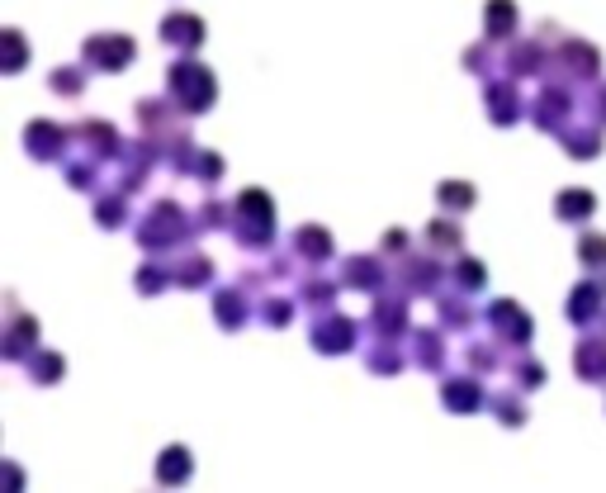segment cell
<instances>
[{"label":"cell","mask_w":606,"mask_h":493,"mask_svg":"<svg viewBox=\"0 0 606 493\" xmlns=\"http://www.w3.org/2000/svg\"><path fill=\"white\" fill-rule=\"evenodd\" d=\"M488 408H493V418L507 422V427H526V399H521V384L517 389H502V394H488Z\"/></svg>","instance_id":"836d02e7"},{"label":"cell","mask_w":606,"mask_h":493,"mask_svg":"<svg viewBox=\"0 0 606 493\" xmlns=\"http://www.w3.org/2000/svg\"><path fill=\"white\" fill-rule=\"evenodd\" d=\"M370 332H375V337H384V342L408 337V299H403V294L379 290L375 309H370Z\"/></svg>","instance_id":"9c48e42d"},{"label":"cell","mask_w":606,"mask_h":493,"mask_svg":"<svg viewBox=\"0 0 606 493\" xmlns=\"http://www.w3.org/2000/svg\"><path fill=\"white\" fill-rule=\"evenodd\" d=\"M592 119H597V124H606V86H597V91H592Z\"/></svg>","instance_id":"816d5d0a"},{"label":"cell","mask_w":606,"mask_h":493,"mask_svg":"<svg viewBox=\"0 0 606 493\" xmlns=\"http://www.w3.org/2000/svg\"><path fill=\"white\" fill-rule=\"evenodd\" d=\"M464 361H469L474 375H488V370L502 366V342L498 337H493V342H469V347H464Z\"/></svg>","instance_id":"ab89813d"},{"label":"cell","mask_w":606,"mask_h":493,"mask_svg":"<svg viewBox=\"0 0 606 493\" xmlns=\"http://www.w3.org/2000/svg\"><path fill=\"white\" fill-rule=\"evenodd\" d=\"M166 95L180 105V114H204V110H214V100H218V76L195 53H185L166 72Z\"/></svg>","instance_id":"6da1fadb"},{"label":"cell","mask_w":606,"mask_h":493,"mask_svg":"<svg viewBox=\"0 0 606 493\" xmlns=\"http://www.w3.org/2000/svg\"><path fill=\"white\" fill-rule=\"evenodd\" d=\"M398 280L408 294H436V285L446 280V271L431 256H398Z\"/></svg>","instance_id":"ac0fdd59"},{"label":"cell","mask_w":606,"mask_h":493,"mask_svg":"<svg viewBox=\"0 0 606 493\" xmlns=\"http://www.w3.org/2000/svg\"><path fill=\"white\" fill-rule=\"evenodd\" d=\"M62 375H67V361H62L57 351H34V356H29V380L34 384H57Z\"/></svg>","instance_id":"60d3db41"},{"label":"cell","mask_w":606,"mask_h":493,"mask_svg":"<svg viewBox=\"0 0 606 493\" xmlns=\"http://www.w3.org/2000/svg\"><path fill=\"white\" fill-rule=\"evenodd\" d=\"M199 209H204V214L195 219V228H232V204H223V200H204Z\"/></svg>","instance_id":"bcb514c9"},{"label":"cell","mask_w":606,"mask_h":493,"mask_svg":"<svg viewBox=\"0 0 606 493\" xmlns=\"http://www.w3.org/2000/svg\"><path fill=\"white\" fill-rule=\"evenodd\" d=\"M483 105H488V119L498 128H512L531 114L526 95L517 91V81H488V86H483Z\"/></svg>","instance_id":"52a82bcc"},{"label":"cell","mask_w":606,"mask_h":493,"mask_svg":"<svg viewBox=\"0 0 606 493\" xmlns=\"http://www.w3.org/2000/svg\"><path fill=\"white\" fill-rule=\"evenodd\" d=\"M550 67V57H545V38H512L507 43V57H502V72L521 81V76H540Z\"/></svg>","instance_id":"4fadbf2b"},{"label":"cell","mask_w":606,"mask_h":493,"mask_svg":"<svg viewBox=\"0 0 606 493\" xmlns=\"http://www.w3.org/2000/svg\"><path fill=\"white\" fill-rule=\"evenodd\" d=\"M564 313H569V323H578V328L602 323V318H606V285H597V280H578V285L569 290Z\"/></svg>","instance_id":"8fae6325"},{"label":"cell","mask_w":606,"mask_h":493,"mask_svg":"<svg viewBox=\"0 0 606 493\" xmlns=\"http://www.w3.org/2000/svg\"><path fill=\"white\" fill-rule=\"evenodd\" d=\"M450 285H460L464 294H479L488 285V266L474 261V256H455V266H450Z\"/></svg>","instance_id":"d590c367"},{"label":"cell","mask_w":606,"mask_h":493,"mask_svg":"<svg viewBox=\"0 0 606 493\" xmlns=\"http://www.w3.org/2000/svg\"><path fill=\"white\" fill-rule=\"evenodd\" d=\"M133 114H138V124H143L147 138H157V143L166 138V133H176L180 128L176 124V114H180L176 100H138V110Z\"/></svg>","instance_id":"44dd1931"},{"label":"cell","mask_w":606,"mask_h":493,"mask_svg":"<svg viewBox=\"0 0 606 493\" xmlns=\"http://www.w3.org/2000/svg\"><path fill=\"white\" fill-rule=\"evenodd\" d=\"M214 318H218V328H247V318H251V290L247 285H228V290H218L214 294Z\"/></svg>","instance_id":"d6986e66"},{"label":"cell","mask_w":606,"mask_h":493,"mask_svg":"<svg viewBox=\"0 0 606 493\" xmlns=\"http://www.w3.org/2000/svg\"><path fill=\"white\" fill-rule=\"evenodd\" d=\"M592 214H597V195L588 185H569V190L554 195V219L559 223H588Z\"/></svg>","instance_id":"cb8c5ba5"},{"label":"cell","mask_w":606,"mask_h":493,"mask_svg":"<svg viewBox=\"0 0 606 493\" xmlns=\"http://www.w3.org/2000/svg\"><path fill=\"white\" fill-rule=\"evenodd\" d=\"M356 318H346V313H318L313 323H308V342H313V351H322V356H341V351L356 347Z\"/></svg>","instance_id":"5b68a950"},{"label":"cell","mask_w":606,"mask_h":493,"mask_svg":"<svg viewBox=\"0 0 606 493\" xmlns=\"http://www.w3.org/2000/svg\"><path fill=\"white\" fill-rule=\"evenodd\" d=\"M337 290H341V280H327V275H313L308 285H303L294 299H299L308 313H327L332 304H337Z\"/></svg>","instance_id":"d6a6232c"},{"label":"cell","mask_w":606,"mask_h":493,"mask_svg":"<svg viewBox=\"0 0 606 493\" xmlns=\"http://www.w3.org/2000/svg\"><path fill=\"white\" fill-rule=\"evenodd\" d=\"M171 271H176V285L180 290H204L209 280H214V261L204 252H185L171 261Z\"/></svg>","instance_id":"83f0119b"},{"label":"cell","mask_w":606,"mask_h":493,"mask_svg":"<svg viewBox=\"0 0 606 493\" xmlns=\"http://www.w3.org/2000/svg\"><path fill=\"white\" fill-rule=\"evenodd\" d=\"M559 147L569 152V157H578V162H592V157H602L606 147V133L597 124H583V128H564L559 133Z\"/></svg>","instance_id":"4316f807"},{"label":"cell","mask_w":606,"mask_h":493,"mask_svg":"<svg viewBox=\"0 0 606 493\" xmlns=\"http://www.w3.org/2000/svg\"><path fill=\"white\" fill-rule=\"evenodd\" d=\"M223 171H228V166H223V157H218V152H209V147H195V157H190V176H195V181L214 185Z\"/></svg>","instance_id":"ee69618b"},{"label":"cell","mask_w":606,"mask_h":493,"mask_svg":"<svg viewBox=\"0 0 606 493\" xmlns=\"http://www.w3.org/2000/svg\"><path fill=\"white\" fill-rule=\"evenodd\" d=\"M294 256H303V261H313V266H322V261H332V252H337V242H332V233L322 228V223H303V228H294Z\"/></svg>","instance_id":"7402d4cb"},{"label":"cell","mask_w":606,"mask_h":493,"mask_svg":"<svg viewBox=\"0 0 606 493\" xmlns=\"http://www.w3.org/2000/svg\"><path fill=\"white\" fill-rule=\"evenodd\" d=\"M195 475V456L185 451V446H166L157 456V479L166 484V489H176V484H185V479Z\"/></svg>","instance_id":"f546056e"},{"label":"cell","mask_w":606,"mask_h":493,"mask_svg":"<svg viewBox=\"0 0 606 493\" xmlns=\"http://www.w3.org/2000/svg\"><path fill=\"white\" fill-rule=\"evenodd\" d=\"M483 318H488V328H493V337H498L502 347H517L521 351L526 342H531V332H535L531 313L521 309L517 299H493Z\"/></svg>","instance_id":"277c9868"},{"label":"cell","mask_w":606,"mask_h":493,"mask_svg":"<svg viewBox=\"0 0 606 493\" xmlns=\"http://www.w3.org/2000/svg\"><path fill=\"white\" fill-rule=\"evenodd\" d=\"M232 238L251 247V252H266L275 242V200H270L261 185H247L237 200H232Z\"/></svg>","instance_id":"7a4b0ae2"},{"label":"cell","mask_w":606,"mask_h":493,"mask_svg":"<svg viewBox=\"0 0 606 493\" xmlns=\"http://www.w3.org/2000/svg\"><path fill=\"white\" fill-rule=\"evenodd\" d=\"M517 0H488L483 5V34L493 38V43H502V38L517 34Z\"/></svg>","instance_id":"f1b7e54d"},{"label":"cell","mask_w":606,"mask_h":493,"mask_svg":"<svg viewBox=\"0 0 606 493\" xmlns=\"http://www.w3.org/2000/svg\"><path fill=\"white\" fill-rule=\"evenodd\" d=\"M67 185H72V190H95V185H100L95 162H67Z\"/></svg>","instance_id":"c3c4849f"},{"label":"cell","mask_w":606,"mask_h":493,"mask_svg":"<svg viewBox=\"0 0 606 493\" xmlns=\"http://www.w3.org/2000/svg\"><path fill=\"white\" fill-rule=\"evenodd\" d=\"M408 356H412V361H417L422 370H446V361H450L446 337H441V332H431V328L408 332Z\"/></svg>","instance_id":"603a6c76"},{"label":"cell","mask_w":606,"mask_h":493,"mask_svg":"<svg viewBox=\"0 0 606 493\" xmlns=\"http://www.w3.org/2000/svg\"><path fill=\"white\" fill-rule=\"evenodd\" d=\"M441 403H446V413H479V408H488V394H483L479 375L469 370V375L441 384Z\"/></svg>","instance_id":"e0dca14e"},{"label":"cell","mask_w":606,"mask_h":493,"mask_svg":"<svg viewBox=\"0 0 606 493\" xmlns=\"http://www.w3.org/2000/svg\"><path fill=\"white\" fill-rule=\"evenodd\" d=\"M464 72L493 81V72H498V43H493V38H483V43H474V48H464Z\"/></svg>","instance_id":"74e56055"},{"label":"cell","mask_w":606,"mask_h":493,"mask_svg":"<svg viewBox=\"0 0 606 493\" xmlns=\"http://www.w3.org/2000/svg\"><path fill=\"white\" fill-rule=\"evenodd\" d=\"M365 366H370V375H398V370L408 366V361H403V351L393 347V342L375 337V347L365 351Z\"/></svg>","instance_id":"8d00e7d4"},{"label":"cell","mask_w":606,"mask_h":493,"mask_svg":"<svg viewBox=\"0 0 606 493\" xmlns=\"http://www.w3.org/2000/svg\"><path fill=\"white\" fill-rule=\"evenodd\" d=\"M436 318H441V328L446 332H469L474 328V304L464 299V290L460 294H441V299H436Z\"/></svg>","instance_id":"4dcf8cb0"},{"label":"cell","mask_w":606,"mask_h":493,"mask_svg":"<svg viewBox=\"0 0 606 493\" xmlns=\"http://www.w3.org/2000/svg\"><path fill=\"white\" fill-rule=\"evenodd\" d=\"M95 223L100 228H124L128 223V190H100L95 195Z\"/></svg>","instance_id":"1f68e13d"},{"label":"cell","mask_w":606,"mask_h":493,"mask_svg":"<svg viewBox=\"0 0 606 493\" xmlns=\"http://www.w3.org/2000/svg\"><path fill=\"white\" fill-rule=\"evenodd\" d=\"M474 200H479V190L469 181H441L436 185V204L446 209V214H464V209H474Z\"/></svg>","instance_id":"e575fe53"},{"label":"cell","mask_w":606,"mask_h":493,"mask_svg":"<svg viewBox=\"0 0 606 493\" xmlns=\"http://www.w3.org/2000/svg\"><path fill=\"white\" fill-rule=\"evenodd\" d=\"M379 252H384V256H408V233H403V228H389Z\"/></svg>","instance_id":"f907efd6"},{"label":"cell","mask_w":606,"mask_h":493,"mask_svg":"<svg viewBox=\"0 0 606 493\" xmlns=\"http://www.w3.org/2000/svg\"><path fill=\"white\" fill-rule=\"evenodd\" d=\"M72 143L81 147V152H90L95 162H109V157H119L124 152V143H119V128L105 124V119H86V124L72 128Z\"/></svg>","instance_id":"7c38bea8"},{"label":"cell","mask_w":606,"mask_h":493,"mask_svg":"<svg viewBox=\"0 0 606 493\" xmlns=\"http://www.w3.org/2000/svg\"><path fill=\"white\" fill-rule=\"evenodd\" d=\"M133 53H138V43L128 34H90L81 43V57L95 72H124L128 62H133Z\"/></svg>","instance_id":"8992f818"},{"label":"cell","mask_w":606,"mask_h":493,"mask_svg":"<svg viewBox=\"0 0 606 493\" xmlns=\"http://www.w3.org/2000/svg\"><path fill=\"white\" fill-rule=\"evenodd\" d=\"M512 375H517L521 389H540V384L550 380V375H545V366H540L535 356H517V366H512Z\"/></svg>","instance_id":"7dc6e473"},{"label":"cell","mask_w":606,"mask_h":493,"mask_svg":"<svg viewBox=\"0 0 606 493\" xmlns=\"http://www.w3.org/2000/svg\"><path fill=\"white\" fill-rule=\"evenodd\" d=\"M67 143H72V128L53 124V119H34V124L24 128V152L38 157V162H57Z\"/></svg>","instance_id":"5bb4252c"},{"label":"cell","mask_w":606,"mask_h":493,"mask_svg":"<svg viewBox=\"0 0 606 493\" xmlns=\"http://www.w3.org/2000/svg\"><path fill=\"white\" fill-rule=\"evenodd\" d=\"M559 72L573 81H597L602 72V53L592 48L588 38H559Z\"/></svg>","instance_id":"ba28073f"},{"label":"cell","mask_w":606,"mask_h":493,"mask_svg":"<svg viewBox=\"0 0 606 493\" xmlns=\"http://www.w3.org/2000/svg\"><path fill=\"white\" fill-rule=\"evenodd\" d=\"M19 67H24V34L5 29V72H19Z\"/></svg>","instance_id":"681fc988"},{"label":"cell","mask_w":606,"mask_h":493,"mask_svg":"<svg viewBox=\"0 0 606 493\" xmlns=\"http://www.w3.org/2000/svg\"><path fill=\"white\" fill-rule=\"evenodd\" d=\"M569 114H573V95L564 86H545L540 95H531V124L545 128V133H559L569 128Z\"/></svg>","instance_id":"30bf717a"},{"label":"cell","mask_w":606,"mask_h":493,"mask_svg":"<svg viewBox=\"0 0 606 493\" xmlns=\"http://www.w3.org/2000/svg\"><path fill=\"white\" fill-rule=\"evenodd\" d=\"M422 247H427L431 256H460L464 233H460V223H455V214H446V219H431L427 228H422Z\"/></svg>","instance_id":"484cf974"},{"label":"cell","mask_w":606,"mask_h":493,"mask_svg":"<svg viewBox=\"0 0 606 493\" xmlns=\"http://www.w3.org/2000/svg\"><path fill=\"white\" fill-rule=\"evenodd\" d=\"M161 43L180 48V53H199L204 48V19L190 15V10H171L161 19Z\"/></svg>","instance_id":"9a60e30c"},{"label":"cell","mask_w":606,"mask_h":493,"mask_svg":"<svg viewBox=\"0 0 606 493\" xmlns=\"http://www.w3.org/2000/svg\"><path fill=\"white\" fill-rule=\"evenodd\" d=\"M48 91L62 95V100H76V95L86 91V72H81V67H57V72L48 76Z\"/></svg>","instance_id":"b9f144b4"},{"label":"cell","mask_w":606,"mask_h":493,"mask_svg":"<svg viewBox=\"0 0 606 493\" xmlns=\"http://www.w3.org/2000/svg\"><path fill=\"white\" fill-rule=\"evenodd\" d=\"M294 304H299V299H285V294H261V299H256V313H261V318H266L270 328H289V323H294Z\"/></svg>","instance_id":"f35d334b"},{"label":"cell","mask_w":606,"mask_h":493,"mask_svg":"<svg viewBox=\"0 0 606 493\" xmlns=\"http://www.w3.org/2000/svg\"><path fill=\"white\" fill-rule=\"evenodd\" d=\"M166 285H176V271H171V266L152 261V266H143V271H138V294H161Z\"/></svg>","instance_id":"f6af8a7d"},{"label":"cell","mask_w":606,"mask_h":493,"mask_svg":"<svg viewBox=\"0 0 606 493\" xmlns=\"http://www.w3.org/2000/svg\"><path fill=\"white\" fill-rule=\"evenodd\" d=\"M337 280L346 285V290L375 294V290H384V285H389V271H384V261H379V256H346Z\"/></svg>","instance_id":"2e32d148"},{"label":"cell","mask_w":606,"mask_h":493,"mask_svg":"<svg viewBox=\"0 0 606 493\" xmlns=\"http://www.w3.org/2000/svg\"><path fill=\"white\" fill-rule=\"evenodd\" d=\"M190 233H199L195 223H190V214H185L176 200H157L147 209V219L138 223V247L161 256V252H171V247H180Z\"/></svg>","instance_id":"3957f363"},{"label":"cell","mask_w":606,"mask_h":493,"mask_svg":"<svg viewBox=\"0 0 606 493\" xmlns=\"http://www.w3.org/2000/svg\"><path fill=\"white\" fill-rule=\"evenodd\" d=\"M602 323H606V318H602Z\"/></svg>","instance_id":"db71d44e"},{"label":"cell","mask_w":606,"mask_h":493,"mask_svg":"<svg viewBox=\"0 0 606 493\" xmlns=\"http://www.w3.org/2000/svg\"><path fill=\"white\" fill-rule=\"evenodd\" d=\"M578 266L583 271H606V233H583V242H578Z\"/></svg>","instance_id":"7bdbcfd3"},{"label":"cell","mask_w":606,"mask_h":493,"mask_svg":"<svg viewBox=\"0 0 606 493\" xmlns=\"http://www.w3.org/2000/svg\"><path fill=\"white\" fill-rule=\"evenodd\" d=\"M5 304L15 313V299H5ZM34 351H38V323L24 318V313H15V318H10V332H5V356H10V361H29Z\"/></svg>","instance_id":"d4e9b609"},{"label":"cell","mask_w":606,"mask_h":493,"mask_svg":"<svg viewBox=\"0 0 606 493\" xmlns=\"http://www.w3.org/2000/svg\"><path fill=\"white\" fill-rule=\"evenodd\" d=\"M573 370H578V380L588 384H606V332H588L578 351H573Z\"/></svg>","instance_id":"ffe728a7"},{"label":"cell","mask_w":606,"mask_h":493,"mask_svg":"<svg viewBox=\"0 0 606 493\" xmlns=\"http://www.w3.org/2000/svg\"><path fill=\"white\" fill-rule=\"evenodd\" d=\"M602 285H606V271H602Z\"/></svg>","instance_id":"f5cc1de1"}]
</instances>
